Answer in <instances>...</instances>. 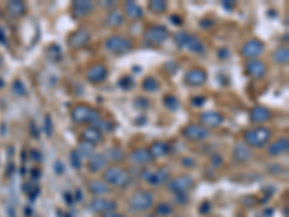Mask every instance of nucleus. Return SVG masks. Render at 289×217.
Instances as JSON below:
<instances>
[{
  "mask_svg": "<svg viewBox=\"0 0 289 217\" xmlns=\"http://www.w3.org/2000/svg\"><path fill=\"white\" fill-rule=\"evenodd\" d=\"M81 140L88 142V143H91V145L96 146L97 143L103 142V133L98 129H96V128L90 126V128H87V129H84L81 132Z\"/></svg>",
  "mask_w": 289,
  "mask_h": 217,
  "instance_id": "obj_21",
  "label": "nucleus"
},
{
  "mask_svg": "<svg viewBox=\"0 0 289 217\" xmlns=\"http://www.w3.org/2000/svg\"><path fill=\"white\" fill-rule=\"evenodd\" d=\"M87 187H88V191L91 194H94L97 197L103 196V194H107L110 191L109 185L104 182V181H100V179H91L87 182Z\"/></svg>",
  "mask_w": 289,
  "mask_h": 217,
  "instance_id": "obj_23",
  "label": "nucleus"
},
{
  "mask_svg": "<svg viewBox=\"0 0 289 217\" xmlns=\"http://www.w3.org/2000/svg\"><path fill=\"white\" fill-rule=\"evenodd\" d=\"M101 4H103V6H115V1H110V3H109V1H103Z\"/></svg>",
  "mask_w": 289,
  "mask_h": 217,
  "instance_id": "obj_49",
  "label": "nucleus"
},
{
  "mask_svg": "<svg viewBox=\"0 0 289 217\" xmlns=\"http://www.w3.org/2000/svg\"><path fill=\"white\" fill-rule=\"evenodd\" d=\"M272 118V113L265 106H254L250 110V120L253 123H265Z\"/></svg>",
  "mask_w": 289,
  "mask_h": 217,
  "instance_id": "obj_18",
  "label": "nucleus"
},
{
  "mask_svg": "<svg viewBox=\"0 0 289 217\" xmlns=\"http://www.w3.org/2000/svg\"><path fill=\"white\" fill-rule=\"evenodd\" d=\"M188 32H178L176 35H175V43L179 46V48H184V45H185V42H187V38H188Z\"/></svg>",
  "mask_w": 289,
  "mask_h": 217,
  "instance_id": "obj_38",
  "label": "nucleus"
},
{
  "mask_svg": "<svg viewBox=\"0 0 289 217\" xmlns=\"http://www.w3.org/2000/svg\"><path fill=\"white\" fill-rule=\"evenodd\" d=\"M221 164H223V158L218 155V154H214L211 157V165L212 167H215V168H218V167H221Z\"/></svg>",
  "mask_w": 289,
  "mask_h": 217,
  "instance_id": "obj_41",
  "label": "nucleus"
},
{
  "mask_svg": "<svg viewBox=\"0 0 289 217\" xmlns=\"http://www.w3.org/2000/svg\"><path fill=\"white\" fill-rule=\"evenodd\" d=\"M194 181L190 175H179L168 181V190L173 194H182L193 188Z\"/></svg>",
  "mask_w": 289,
  "mask_h": 217,
  "instance_id": "obj_7",
  "label": "nucleus"
},
{
  "mask_svg": "<svg viewBox=\"0 0 289 217\" xmlns=\"http://www.w3.org/2000/svg\"><path fill=\"white\" fill-rule=\"evenodd\" d=\"M148 104H149V101L146 99H143V97H139V99L135 100V106L139 107V109H146Z\"/></svg>",
  "mask_w": 289,
  "mask_h": 217,
  "instance_id": "obj_42",
  "label": "nucleus"
},
{
  "mask_svg": "<svg viewBox=\"0 0 289 217\" xmlns=\"http://www.w3.org/2000/svg\"><path fill=\"white\" fill-rule=\"evenodd\" d=\"M103 178H104V182L107 185H115V187H120V188L129 185V182H130L129 173L124 168H120L117 165H112V167L106 168Z\"/></svg>",
  "mask_w": 289,
  "mask_h": 217,
  "instance_id": "obj_1",
  "label": "nucleus"
},
{
  "mask_svg": "<svg viewBox=\"0 0 289 217\" xmlns=\"http://www.w3.org/2000/svg\"><path fill=\"white\" fill-rule=\"evenodd\" d=\"M182 135L188 140H193V142H200V140H204L210 136V132L207 128L198 125V123H191L188 126H185L182 129Z\"/></svg>",
  "mask_w": 289,
  "mask_h": 217,
  "instance_id": "obj_8",
  "label": "nucleus"
},
{
  "mask_svg": "<svg viewBox=\"0 0 289 217\" xmlns=\"http://www.w3.org/2000/svg\"><path fill=\"white\" fill-rule=\"evenodd\" d=\"M148 7L152 13H156V15H162L168 10V4L164 0H151Z\"/></svg>",
  "mask_w": 289,
  "mask_h": 217,
  "instance_id": "obj_31",
  "label": "nucleus"
},
{
  "mask_svg": "<svg viewBox=\"0 0 289 217\" xmlns=\"http://www.w3.org/2000/svg\"><path fill=\"white\" fill-rule=\"evenodd\" d=\"M71 164H73V167L76 168V170H80L81 168V157L77 154V151H73L71 152Z\"/></svg>",
  "mask_w": 289,
  "mask_h": 217,
  "instance_id": "obj_40",
  "label": "nucleus"
},
{
  "mask_svg": "<svg viewBox=\"0 0 289 217\" xmlns=\"http://www.w3.org/2000/svg\"><path fill=\"white\" fill-rule=\"evenodd\" d=\"M184 48H187V49H190V51H193V52H197V54H200V52H203V51H204V45H203V42L198 40L195 35H188V38H187V42H185Z\"/></svg>",
  "mask_w": 289,
  "mask_h": 217,
  "instance_id": "obj_29",
  "label": "nucleus"
},
{
  "mask_svg": "<svg viewBox=\"0 0 289 217\" xmlns=\"http://www.w3.org/2000/svg\"><path fill=\"white\" fill-rule=\"evenodd\" d=\"M90 40H91L90 31L85 28H80L68 37V46L73 49H80V48L85 46L90 42Z\"/></svg>",
  "mask_w": 289,
  "mask_h": 217,
  "instance_id": "obj_9",
  "label": "nucleus"
},
{
  "mask_svg": "<svg viewBox=\"0 0 289 217\" xmlns=\"http://www.w3.org/2000/svg\"><path fill=\"white\" fill-rule=\"evenodd\" d=\"M149 152L152 155V158H164L165 155L169 154V145L166 142H162V140H156L151 145L149 148Z\"/></svg>",
  "mask_w": 289,
  "mask_h": 217,
  "instance_id": "obj_24",
  "label": "nucleus"
},
{
  "mask_svg": "<svg viewBox=\"0 0 289 217\" xmlns=\"http://www.w3.org/2000/svg\"><path fill=\"white\" fill-rule=\"evenodd\" d=\"M175 201H176V203H179V204H187V203H188L187 193H182V194H175Z\"/></svg>",
  "mask_w": 289,
  "mask_h": 217,
  "instance_id": "obj_43",
  "label": "nucleus"
},
{
  "mask_svg": "<svg viewBox=\"0 0 289 217\" xmlns=\"http://www.w3.org/2000/svg\"><path fill=\"white\" fill-rule=\"evenodd\" d=\"M120 87L122 88H124V90H129V88H132L133 86H135V80L132 79V77H123V79H120Z\"/></svg>",
  "mask_w": 289,
  "mask_h": 217,
  "instance_id": "obj_39",
  "label": "nucleus"
},
{
  "mask_svg": "<svg viewBox=\"0 0 289 217\" xmlns=\"http://www.w3.org/2000/svg\"><path fill=\"white\" fill-rule=\"evenodd\" d=\"M289 149V140L288 138H279L278 140L272 142L268 148V155L269 157H279L287 154Z\"/></svg>",
  "mask_w": 289,
  "mask_h": 217,
  "instance_id": "obj_17",
  "label": "nucleus"
},
{
  "mask_svg": "<svg viewBox=\"0 0 289 217\" xmlns=\"http://www.w3.org/2000/svg\"><path fill=\"white\" fill-rule=\"evenodd\" d=\"M124 13L130 19H140L143 16V9L135 1H126L124 3Z\"/></svg>",
  "mask_w": 289,
  "mask_h": 217,
  "instance_id": "obj_28",
  "label": "nucleus"
},
{
  "mask_svg": "<svg viewBox=\"0 0 289 217\" xmlns=\"http://www.w3.org/2000/svg\"><path fill=\"white\" fill-rule=\"evenodd\" d=\"M109 71H107V67L104 64H93L91 67L87 68V73H85V79L88 80L90 83L97 84V83H101L104 81L107 77Z\"/></svg>",
  "mask_w": 289,
  "mask_h": 217,
  "instance_id": "obj_12",
  "label": "nucleus"
},
{
  "mask_svg": "<svg viewBox=\"0 0 289 217\" xmlns=\"http://www.w3.org/2000/svg\"><path fill=\"white\" fill-rule=\"evenodd\" d=\"M106 49L116 55H124L129 54L133 49L132 41L122 35H113L106 40Z\"/></svg>",
  "mask_w": 289,
  "mask_h": 217,
  "instance_id": "obj_5",
  "label": "nucleus"
},
{
  "mask_svg": "<svg viewBox=\"0 0 289 217\" xmlns=\"http://www.w3.org/2000/svg\"><path fill=\"white\" fill-rule=\"evenodd\" d=\"M130 159H132V162H135L136 165H146V164H151L154 161L148 148H137V149H135L130 154Z\"/></svg>",
  "mask_w": 289,
  "mask_h": 217,
  "instance_id": "obj_19",
  "label": "nucleus"
},
{
  "mask_svg": "<svg viewBox=\"0 0 289 217\" xmlns=\"http://www.w3.org/2000/svg\"><path fill=\"white\" fill-rule=\"evenodd\" d=\"M154 194L148 190H137L129 198V206L133 212H145L154 206Z\"/></svg>",
  "mask_w": 289,
  "mask_h": 217,
  "instance_id": "obj_3",
  "label": "nucleus"
},
{
  "mask_svg": "<svg viewBox=\"0 0 289 217\" xmlns=\"http://www.w3.org/2000/svg\"><path fill=\"white\" fill-rule=\"evenodd\" d=\"M6 10L9 12L10 16H13V18H20V16H23V15L26 13V4H25L23 1H16V0H13V1H9V3L6 4Z\"/></svg>",
  "mask_w": 289,
  "mask_h": 217,
  "instance_id": "obj_26",
  "label": "nucleus"
},
{
  "mask_svg": "<svg viewBox=\"0 0 289 217\" xmlns=\"http://www.w3.org/2000/svg\"><path fill=\"white\" fill-rule=\"evenodd\" d=\"M123 157H124L123 149L119 148V146L110 148V149L107 151V155H106V158L110 159V161H120V159H123Z\"/></svg>",
  "mask_w": 289,
  "mask_h": 217,
  "instance_id": "obj_35",
  "label": "nucleus"
},
{
  "mask_svg": "<svg viewBox=\"0 0 289 217\" xmlns=\"http://www.w3.org/2000/svg\"><path fill=\"white\" fill-rule=\"evenodd\" d=\"M148 217H156V215H151V216H148Z\"/></svg>",
  "mask_w": 289,
  "mask_h": 217,
  "instance_id": "obj_50",
  "label": "nucleus"
},
{
  "mask_svg": "<svg viewBox=\"0 0 289 217\" xmlns=\"http://www.w3.org/2000/svg\"><path fill=\"white\" fill-rule=\"evenodd\" d=\"M270 139V130L265 126H257L243 133V140L251 148H263Z\"/></svg>",
  "mask_w": 289,
  "mask_h": 217,
  "instance_id": "obj_2",
  "label": "nucleus"
},
{
  "mask_svg": "<svg viewBox=\"0 0 289 217\" xmlns=\"http://www.w3.org/2000/svg\"><path fill=\"white\" fill-rule=\"evenodd\" d=\"M142 88L145 91H149V93L151 91H156V90H159V83L154 77H146V79L143 80V83H142Z\"/></svg>",
  "mask_w": 289,
  "mask_h": 217,
  "instance_id": "obj_33",
  "label": "nucleus"
},
{
  "mask_svg": "<svg viewBox=\"0 0 289 217\" xmlns=\"http://www.w3.org/2000/svg\"><path fill=\"white\" fill-rule=\"evenodd\" d=\"M116 207H117L116 201L109 200V198L97 197L93 198L91 203H90V209H91L93 212H96V213H101V215L109 213V212H115Z\"/></svg>",
  "mask_w": 289,
  "mask_h": 217,
  "instance_id": "obj_13",
  "label": "nucleus"
},
{
  "mask_svg": "<svg viewBox=\"0 0 289 217\" xmlns=\"http://www.w3.org/2000/svg\"><path fill=\"white\" fill-rule=\"evenodd\" d=\"M156 215L158 216H169L172 213V206L168 203H159L156 204Z\"/></svg>",
  "mask_w": 289,
  "mask_h": 217,
  "instance_id": "obj_37",
  "label": "nucleus"
},
{
  "mask_svg": "<svg viewBox=\"0 0 289 217\" xmlns=\"http://www.w3.org/2000/svg\"><path fill=\"white\" fill-rule=\"evenodd\" d=\"M263 51H265V45L259 40H249L248 42H245L243 46H242V55L248 59H254L256 57H259Z\"/></svg>",
  "mask_w": 289,
  "mask_h": 217,
  "instance_id": "obj_11",
  "label": "nucleus"
},
{
  "mask_svg": "<svg viewBox=\"0 0 289 217\" xmlns=\"http://www.w3.org/2000/svg\"><path fill=\"white\" fill-rule=\"evenodd\" d=\"M175 217H181V216H175Z\"/></svg>",
  "mask_w": 289,
  "mask_h": 217,
  "instance_id": "obj_51",
  "label": "nucleus"
},
{
  "mask_svg": "<svg viewBox=\"0 0 289 217\" xmlns=\"http://www.w3.org/2000/svg\"><path fill=\"white\" fill-rule=\"evenodd\" d=\"M204 101H206V99H204V97H194V99H191V103H193L195 107H200V106H203V104H204Z\"/></svg>",
  "mask_w": 289,
  "mask_h": 217,
  "instance_id": "obj_44",
  "label": "nucleus"
},
{
  "mask_svg": "<svg viewBox=\"0 0 289 217\" xmlns=\"http://www.w3.org/2000/svg\"><path fill=\"white\" fill-rule=\"evenodd\" d=\"M168 179H169V171L166 168H159L154 173H151V178L148 182H151L154 185H162V184L168 182Z\"/></svg>",
  "mask_w": 289,
  "mask_h": 217,
  "instance_id": "obj_27",
  "label": "nucleus"
},
{
  "mask_svg": "<svg viewBox=\"0 0 289 217\" xmlns=\"http://www.w3.org/2000/svg\"><path fill=\"white\" fill-rule=\"evenodd\" d=\"M71 10L77 19H81V18L88 16L94 10V3L88 0H77L71 4Z\"/></svg>",
  "mask_w": 289,
  "mask_h": 217,
  "instance_id": "obj_14",
  "label": "nucleus"
},
{
  "mask_svg": "<svg viewBox=\"0 0 289 217\" xmlns=\"http://www.w3.org/2000/svg\"><path fill=\"white\" fill-rule=\"evenodd\" d=\"M77 154L81 157V158H91L94 154V145H91V143H88V142H84V140H81L80 143H78L77 146Z\"/></svg>",
  "mask_w": 289,
  "mask_h": 217,
  "instance_id": "obj_30",
  "label": "nucleus"
},
{
  "mask_svg": "<svg viewBox=\"0 0 289 217\" xmlns=\"http://www.w3.org/2000/svg\"><path fill=\"white\" fill-rule=\"evenodd\" d=\"M45 122H46V133H48V136H51V125H49V116H46V119H45Z\"/></svg>",
  "mask_w": 289,
  "mask_h": 217,
  "instance_id": "obj_48",
  "label": "nucleus"
},
{
  "mask_svg": "<svg viewBox=\"0 0 289 217\" xmlns=\"http://www.w3.org/2000/svg\"><path fill=\"white\" fill-rule=\"evenodd\" d=\"M266 73H268V65L262 59H249L246 62V74L251 79H263Z\"/></svg>",
  "mask_w": 289,
  "mask_h": 217,
  "instance_id": "obj_10",
  "label": "nucleus"
},
{
  "mask_svg": "<svg viewBox=\"0 0 289 217\" xmlns=\"http://www.w3.org/2000/svg\"><path fill=\"white\" fill-rule=\"evenodd\" d=\"M224 122V118L218 112H204L200 115V125L204 128H217Z\"/></svg>",
  "mask_w": 289,
  "mask_h": 217,
  "instance_id": "obj_16",
  "label": "nucleus"
},
{
  "mask_svg": "<svg viewBox=\"0 0 289 217\" xmlns=\"http://www.w3.org/2000/svg\"><path fill=\"white\" fill-rule=\"evenodd\" d=\"M184 81L191 86V87H200L203 84H206L207 81V73L201 68H193L190 71H187L185 77H184Z\"/></svg>",
  "mask_w": 289,
  "mask_h": 217,
  "instance_id": "obj_15",
  "label": "nucleus"
},
{
  "mask_svg": "<svg viewBox=\"0 0 289 217\" xmlns=\"http://www.w3.org/2000/svg\"><path fill=\"white\" fill-rule=\"evenodd\" d=\"M124 22V15L122 13V10L119 9H112L107 12L106 18H104V23L109 28H119L122 23Z\"/></svg>",
  "mask_w": 289,
  "mask_h": 217,
  "instance_id": "obj_22",
  "label": "nucleus"
},
{
  "mask_svg": "<svg viewBox=\"0 0 289 217\" xmlns=\"http://www.w3.org/2000/svg\"><path fill=\"white\" fill-rule=\"evenodd\" d=\"M100 118H101L100 113L87 104H78L71 110V119H73V122H76L78 125H83V123L93 125Z\"/></svg>",
  "mask_w": 289,
  "mask_h": 217,
  "instance_id": "obj_4",
  "label": "nucleus"
},
{
  "mask_svg": "<svg viewBox=\"0 0 289 217\" xmlns=\"http://www.w3.org/2000/svg\"><path fill=\"white\" fill-rule=\"evenodd\" d=\"M107 164H109V159L106 158L104 154H94L91 158L88 159L87 167L91 173H100L101 170L107 168Z\"/></svg>",
  "mask_w": 289,
  "mask_h": 217,
  "instance_id": "obj_20",
  "label": "nucleus"
},
{
  "mask_svg": "<svg viewBox=\"0 0 289 217\" xmlns=\"http://www.w3.org/2000/svg\"><path fill=\"white\" fill-rule=\"evenodd\" d=\"M143 37H145V42L148 45H151V46H159V45H162L165 41L168 40L169 31L165 26H162V25H152V26H149L145 31Z\"/></svg>",
  "mask_w": 289,
  "mask_h": 217,
  "instance_id": "obj_6",
  "label": "nucleus"
},
{
  "mask_svg": "<svg viewBox=\"0 0 289 217\" xmlns=\"http://www.w3.org/2000/svg\"><path fill=\"white\" fill-rule=\"evenodd\" d=\"M273 59H275V62H276V64H281V65L288 64V61H289L288 48H287V46H281V48H278V49L273 52Z\"/></svg>",
  "mask_w": 289,
  "mask_h": 217,
  "instance_id": "obj_32",
  "label": "nucleus"
},
{
  "mask_svg": "<svg viewBox=\"0 0 289 217\" xmlns=\"http://www.w3.org/2000/svg\"><path fill=\"white\" fill-rule=\"evenodd\" d=\"M250 157H251L250 149H249L245 143H239V145L234 146V149H233V158H234V161L243 164V162L249 161Z\"/></svg>",
  "mask_w": 289,
  "mask_h": 217,
  "instance_id": "obj_25",
  "label": "nucleus"
},
{
  "mask_svg": "<svg viewBox=\"0 0 289 217\" xmlns=\"http://www.w3.org/2000/svg\"><path fill=\"white\" fill-rule=\"evenodd\" d=\"M201 23V28H210L211 25H214V22L211 19H204L200 22Z\"/></svg>",
  "mask_w": 289,
  "mask_h": 217,
  "instance_id": "obj_46",
  "label": "nucleus"
},
{
  "mask_svg": "<svg viewBox=\"0 0 289 217\" xmlns=\"http://www.w3.org/2000/svg\"><path fill=\"white\" fill-rule=\"evenodd\" d=\"M103 217H124L123 215H120V213H116V212H109V213H104Z\"/></svg>",
  "mask_w": 289,
  "mask_h": 217,
  "instance_id": "obj_47",
  "label": "nucleus"
},
{
  "mask_svg": "<svg viewBox=\"0 0 289 217\" xmlns=\"http://www.w3.org/2000/svg\"><path fill=\"white\" fill-rule=\"evenodd\" d=\"M182 165L187 167V168H193L194 165H195V161L191 158H184L182 159Z\"/></svg>",
  "mask_w": 289,
  "mask_h": 217,
  "instance_id": "obj_45",
  "label": "nucleus"
},
{
  "mask_svg": "<svg viewBox=\"0 0 289 217\" xmlns=\"http://www.w3.org/2000/svg\"><path fill=\"white\" fill-rule=\"evenodd\" d=\"M91 126H93V128H96V129H98L101 133H103V132H112V130H113V125H112L110 122L104 120L103 118L98 119V120H97V122H94Z\"/></svg>",
  "mask_w": 289,
  "mask_h": 217,
  "instance_id": "obj_34",
  "label": "nucleus"
},
{
  "mask_svg": "<svg viewBox=\"0 0 289 217\" xmlns=\"http://www.w3.org/2000/svg\"><path fill=\"white\" fill-rule=\"evenodd\" d=\"M164 104L169 109V110H178L179 109V106H181V103H179V100L176 99L175 96H171V94H168V96H165L164 97Z\"/></svg>",
  "mask_w": 289,
  "mask_h": 217,
  "instance_id": "obj_36",
  "label": "nucleus"
}]
</instances>
